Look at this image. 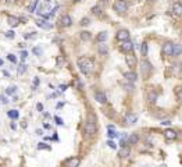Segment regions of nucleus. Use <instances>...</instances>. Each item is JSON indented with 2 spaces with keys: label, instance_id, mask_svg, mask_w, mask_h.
<instances>
[{
  "label": "nucleus",
  "instance_id": "nucleus-27",
  "mask_svg": "<svg viewBox=\"0 0 182 167\" xmlns=\"http://www.w3.org/2000/svg\"><path fill=\"white\" fill-rule=\"evenodd\" d=\"M16 91H17V86H8L7 91H6V94H7V95H13V94H16Z\"/></svg>",
  "mask_w": 182,
  "mask_h": 167
},
{
  "label": "nucleus",
  "instance_id": "nucleus-16",
  "mask_svg": "<svg viewBox=\"0 0 182 167\" xmlns=\"http://www.w3.org/2000/svg\"><path fill=\"white\" fill-rule=\"evenodd\" d=\"M97 50H99V53L103 54V56L109 53V48H107V45H106L104 42H103V43H100V45L97 46Z\"/></svg>",
  "mask_w": 182,
  "mask_h": 167
},
{
  "label": "nucleus",
  "instance_id": "nucleus-41",
  "mask_svg": "<svg viewBox=\"0 0 182 167\" xmlns=\"http://www.w3.org/2000/svg\"><path fill=\"white\" fill-rule=\"evenodd\" d=\"M54 120H56V122H57V124H58V125H63V120H61L60 117H56V118H54Z\"/></svg>",
  "mask_w": 182,
  "mask_h": 167
},
{
  "label": "nucleus",
  "instance_id": "nucleus-6",
  "mask_svg": "<svg viewBox=\"0 0 182 167\" xmlns=\"http://www.w3.org/2000/svg\"><path fill=\"white\" fill-rule=\"evenodd\" d=\"M115 38L121 42L128 41V39H129V32H128L127 29H120V31L117 32V35H115Z\"/></svg>",
  "mask_w": 182,
  "mask_h": 167
},
{
  "label": "nucleus",
  "instance_id": "nucleus-14",
  "mask_svg": "<svg viewBox=\"0 0 182 167\" xmlns=\"http://www.w3.org/2000/svg\"><path fill=\"white\" fill-rule=\"evenodd\" d=\"M171 11L177 14V16H182V4L181 3H174L171 7Z\"/></svg>",
  "mask_w": 182,
  "mask_h": 167
},
{
  "label": "nucleus",
  "instance_id": "nucleus-23",
  "mask_svg": "<svg viewBox=\"0 0 182 167\" xmlns=\"http://www.w3.org/2000/svg\"><path fill=\"white\" fill-rule=\"evenodd\" d=\"M90 38H92L90 32H88V31H84V32H81V39H82V41H89Z\"/></svg>",
  "mask_w": 182,
  "mask_h": 167
},
{
  "label": "nucleus",
  "instance_id": "nucleus-1",
  "mask_svg": "<svg viewBox=\"0 0 182 167\" xmlns=\"http://www.w3.org/2000/svg\"><path fill=\"white\" fill-rule=\"evenodd\" d=\"M78 67H79V71H81L82 74L88 75V74H90L93 71V68H95V63H93V60L89 59V57H79V59H78Z\"/></svg>",
  "mask_w": 182,
  "mask_h": 167
},
{
  "label": "nucleus",
  "instance_id": "nucleus-15",
  "mask_svg": "<svg viewBox=\"0 0 182 167\" xmlns=\"http://www.w3.org/2000/svg\"><path fill=\"white\" fill-rule=\"evenodd\" d=\"M124 78H125L127 81H129V82H135L136 81V78H138V75L134 73V71H128V73L124 74Z\"/></svg>",
  "mask_w": 182,
  "mask_h": 167
},
{
  "label": "nucleus",
  "instance_id": "nucleus-28",
  "mask_svg": "<svg viewBox=\"0 0 182 167\" xmlns=\"http://www.w3.org/2000/svg\"><path fill=\"white\" fill-rule=\"evenodd\" d=\"M25 71H27V65H25V64H21L20 67H18V75H22Z\"/></svg>",
  "mask_w": 182,
  "mask_h": 167
},
{
  "label": "nucleus",
  "instance_id": "nucleus-22",
  "mask_svg": "<svg viewBox=\"0 0 182 167\" xmlns=\"http://www.w3.org/2000/svg\"><path fill=\"white\" fill-rule=\"evenodd\" d=\"M106 39H107V32H106V31H103V32H100L97 35V41L100 42V43H103Z\"/></svg>",
  "mask_w": 182,
  "mask_h": 167
},
{
  "label": "nucleus",
  "instance_id": "nucleus-17",
  "mask_svg": "<svg viewBox=\"0 0 182 167\" xmlns=\"http://www.w3.org/2000/svg\"><path fill=\"white\" fill-rule=\"evenodd\" d=\"M181 53H182V46H181V45H177V43H174V46H172V53H171V56H179Z\"/></svg>",
  "mask_w": 182,
  "mask_h": 167
},
{
  "label": "nucleus",
  "instance_id": "nucleus-21",
  "mask_svg": "<svg viewBox=\"0 0 182 167\" xmlns=\"http://www.w3.org/2000/svg\"><path fill=\"white\" fill-rule=\"evenodd\" d=\"M36 24H38V27H41V28H43V29L52 28V25L49 24V22H46V21H36Z\"/></svg>",
  "mask_w": 182,
  "mask_h": 167
},
{
  "label": "nucleus",
  "instance_id": "nucleus-12",
  "mask_svg": "<svg viewBox=\"0 0 182 167\" xmlns=\"http://www.w3.org/2000/svg\"><path fill=\"white\" fill-rule=\"evenodd\" d=\"M71 24H73V20H71V17L70 16H63L60 18V25L61 27H70Z\"/></svg>",
  "mask_w": 182,
  "mask_h": 167
},
{
  "label": "nucleus",
  "instance_id": "nucleus-25",
  "mask_svg": "<svg viewBox=\"0 0 182 167\" xmlns=\"http://www.w3.org/2000/svg\"><path fill=\"white\" fill-rule=\"evenodd\" d=\"M18 116H20V114H18V111H17V110H10V111H8V117L14 118V120H16V118H18Z\"/></svg>",
  "mask_w": 182,
  "mask_h": 167
},
{
  "label": "nucleus",
  "instance_id": "nucleus-19",
  "mask_svg": "<svg viewBox=\"0 0 182 167\" xmlns=\"http://www.w3.org/2000/svg\"><path fill=\"white\" fill-rule=\"evenodd\" d=\"M136 122V116L135 114H127L125 116V124H134Z\"/></svg>",
  "mask_w": 182,
  "mask_h": 167
},
{
  "label": "nucleus",
  "instance_id": "nucleus-11",
  "mask_svg": "<svg viewBox=\"0 0 182 167\" xmlns=\"http://www.w3.org/2000/svg\"><path fill=\"white\" fill-rule=\"evenodd\" d=\"M95 100L99 103H106L107 102V98H106V95L103 94V92H100V91H97L96 94H95Z\"/></svg>",
  "mask_w": 182,
  "mask_h": 167
},
{
  "label": "nucleus",
  "instance_id": "nucleus-18",
  "mask_svg": "<svg viewBox=\"0 0 182 167\" xmlns=\"http://www.w3.org/2000/svg\"><path fill=\"white\" fill-rule=\"evenodd\" d=\"M7 22L10 27H17V25L20 24V18H17V17H8Z\"/></svg>",
  "mask_w": 182,
  "mask_h": 167
},
{
  "label": "nucleus",
  "instance_id": "nucleus-46",
  "mask_svg": "<svg viewBox=\"0 0 182 167\" xmlns=\"http://www.w3.org/2000/svg\"><path fill=\"white\" fill-rule=\"evenodd\" d=\"M0 65H3V60L1 59H0Z\"/></svg>",
  "mask_w": 182,
  "mask_h": 167
},
{
  "label": "nucleus",
  "instance_id": "nucleus-5",
  "mask_svg": "<svg viewBox=\"0 0 182 167\" xmlns=\"http://www.w3.org/2000/svg\"><path fill=\"white\" fill-rule=\"evenodd\" d=\"M121 50L125 52V53H132L134 52V43L128 39V41H124L121 45Z\"/></svg>",
  "mask_w": 182,
  "mask_h": 167
},
{
  "label": "nucleus",
  "instance_id": "nucleus-42",
  "mask_svg": "<svg viewBox=\"0 0 182 167\" xmlns=\"http://www.w3.org/2000/svg\"><path fill=\"white\" fill-rule=\"evenodd\" d=\"M161 124H163V125H170L171 121H170V120H164V121H161Z\"/></svg>",
  "mask_w": 182,
  "mask_h": 167
},
{
  "label": "nucleus",
  "instance_id": "nucleus-38",
  "mask_svg": "<svg viewBox=\"0 0 182 167\" xmlns=\"http://www.w3.org/2000/svg\"><path fill=\"white\" fill-rule=\"evenodd\" d=\"M27 57H28V53H27V52H25V50H24V52H22V53H21V60L24 61L25 59H27Z\"/></svg>",
  "mask_w": 182,
  "mask_h": 167
},
{
  "label": "nucleus",
  "instance_id": "nucleus-47",
  "mask_svg": "<svg viewBox=\"0 0 182 167\" xmlns=\"http://www.w3.org/2000/svg\"><path fill=\"white\" fill-rule=\"evenodd\" d=\"M74 1H81V0H74Z\"/></svg>",
  "mask_w": 182,
  "mask_h": 167
},
{
  "label": "nucleus",
  "instance_id": "nucleus-44",
  "mask_svg": "<svg viewBox=\"0 0 182 167\" xmlns=\"http://www.w3.org/2000/svg\"><path fill=\"white\" fill-rule=\"evenodd\" d=\"M38 110H39V111H42V109H43V106H42V105H41V103H38Z\"/></svg>",
  "mask_w": 182,
  "mask_h": 167
},
{
  "label": "nucleus",
  "instance_id": "nucleus-37",
  "mask_svg": "<svg viewBox=\"0 0 182 167\" xmlns=\"http://www.w3.org/2000/svg\"><path fill=\"white\" fill-rule=\"evenodd\" d=\"M107 145H109V146L111 148V149H115V148H117V145H115V143H114L113 141H109V142H107Z\"/></svg>",
  "mask_w": 182,
  "mask_h": 167
},
{
  "label": "nucleus",
  "instance_id": "nucleus-8",
  "mask_svg": "<svg viewBox=\"0 0 182 167\" xmlns=\"http://www.w3.org/2000/svg\"><path fill=\"white\" fill-rule=\"evenodd\" d=\"M164 137H166V139H168V141H174V139H177L178 134H177V131L168 128V130L164 131Z\"/></svg>",
  "mask_w": 182,
  "mask_h": 167
},
{
  "label": "nucleus",
  "instance_id": "nucleus-9",
  "mask_svg": "<svg viewBox=\"0 0 182 167\" xmlns=\"http://www.w3.org/2000/svg\"><path fill=\"white\" fill-rule=\"evenodd\" d=\"M172 46H174V43H171V42H167V43H164L163 45V54L164 56H171V53H172Z\"/></svg>",
  "mask_w": 182,
  "mask_h": 167
},
{
  "label": "nucleus",
  "instance_id": "nucleus-24",
  "mask_svg": "<svg viewBox=\"0 0 182 167\" xmlns=\"http://www.w3.org/2000/svg\"><path fill=\"white\" fill-rule=\"evenodd\" d=\"M107 135H109V138H115V137H118V134L113 130V127L111 125L109 127V132H107Z\"/></svg>",
  "mask_w": 182,
  "mask_h": 167
},
{
  "label": "nucleus",
  "instance_id": "nucleus-3",
  "mask_svg": "<svg viewBox=\"0 0 182 167\" xmlns=\"http://www.w3.org/2000/svg\"><path fill=\"white\" fill-rule=\"evenodd\" d=\"M114 10L117 13H120V14H122V13H125L128 10V3L125 0H117L114 3Z\"/></svg>",
  "mask_w": 182,
  "mask_h": 167
},
{
  "label": "nucleus",
  "instance_id": "nucleus-4",
  "mask_svg": "<svg viewBox=\"0 0 182 167\" xmlns=\"http://www.w3.org/2000/svg\"><path fill=\"white\" fill-rule=\"evenodd\" d=\"M125 61H127V64H128V67H129V68H135V67H136V64H138L136 57L134 56V53H127Z\"/></svg>",
  "mask_w": 182,
  "mask_h": 167
},
{
  "label": "nucleus",
  "instance_id": "nucleus-40",
  "mask_svg": "<svg viewBox=\"0 0 182 167\" xmlns=\"http://www.w3.org/2000/svg\"><path fill=\"white\" fill-rule=\"evenodd\" d=\"M38 148H39V149H45V148H46V149H50L47 145H45V143H39V146H38Z\"/></svg>",
  "mask_w": 182,
  "mask_h": 167
},
{
  "label": "nucleus",
  "instance_id": "nucleus-2",
  "mask_svg": "<svg viewBox=\"0 0 182 167\" xmlns=\"http://www.w3.org/2000/svg\"><path fill=\"white\" fill-rule=\"evenodd\" d=\"M85 134L88 137H92V135L96 134V120L93 116H89L88 121L85 124Z\"/></svg>",
  "mask_w": 182,
  "mask_h": 167
},
{
  "label": "nucleus",
  "instance_id": "nucleus-31",
  "mask_svg": "<svg viewBox=\"0 0 182 167\" xmlns=\"http://www.w3.org/2000/svg\"><path fill=\"white\" fill-rule=\"evenodd\" d=\"M89 24H90L89 18H82V20H81V25H82V27H86V25H89Z\"/></svg>",
  "mask_w": 182,
  "mask_h": 167
},
{
  "label": "nucleus",
  "instance_id": "nucleus-20",
  "mask_svg": "<svg viewBox=\"0 0 182 167\" xmlns=\"http://www.w3.org/2000/svg\"><path fill=\"white\" fill-rule=\"evenodd\" d=\"M138 141H139V137H138L136 134L129 135V138H128V143H129V145H136Z\"/></svg>",
  "mask_w": 182,
  "mask_h": 167
},
{
  "label": "nucleus",
  "instance_id": "nucleus-36",
  "mask_svg": "<svg viewBox=\"0 0 182 167\" xmlns=\"http://www.w3.org/2000/svg\"><path fill=\"white\" fill-rule=\"evenodd\" d=\"M177 96H178L179 100H182V88H178V89H177Z\"/></svg>",
  "mask_w": 182,
  "mask_h": 167
},
{
  "label": "nucleus",
  "instance_id": "nucleus-45",
  "mask_svg": "<svg viewBox=\"0 0 182 167\" xmlns=\"http://www.w3.org/2000/svg\"><path fill=\"white\" fill-rule=\"evenodd\" d=\"M16 0H6V3H14Z\"/></svg>",
  "mask_w": 182,
  "mask_h": 167
},
{
  "label": "nucleus",
  "instance_id": "nucleus-29",
  "mask_svg": "<svg viewBox=\"0 0 182 167\" xmlns=\"http://www.w3.org/2000/svg\"><path fill=\"white\" fill-rule=\"evenodd\" d=\"M36 6H38V0H33L32 4L29 6V13H33V11H35V8H36Z\"/></svg>",
  "mask_w": 182,
  "mask_h": 167
},
{
  "label": "nucleus",
  "instance_id": "nucleus-32",
  "mask_svg": "<svg viewBox=\"0 0 182 167\" xmlns=\"http://www.w3.org/2000/svg\"><path fill=\"white\" fill-rule=\"evenodd\" d=\"M33 54H36V56H42V49L41 48H33Z\"/></svg>",
  "mask_w": 182,
  "mask_h": 167
},
{
  "label": "nucleus",
  "instance_id": "nucleus-35",
  "mask_svg": "<svg viewBox=\"0 0 182 167\" xmlns=\"http://www.w3.org/2000/svg\"><path fill=\"white\" fill-rule=\"evenodd\" d=\"M92 13H93V14H96V16H99V14H100V7H99V6L93 7L92 8Z\"/></svg>",
  "mask_w": 182,
  "mask_h": 167
},
{
  "label": "nucleus",
  "instance_id": "nucleus-43",
  "mask_svg": "<svg viewBox=\"0 0 182 167\" xmlns=\"http://www.w3.org/2000/svg\"><path fill=\"white\" fill-rule=\"evenodd\" d=\"M125 88H127V91H132V89H134V86H132V85H125Z\"/></svg>",
  "mask_w": 182,
  "mask_h": 167
},
{
  "label": "nucleus",
  "instance_id": "nucleus-33",
  "mask_svg": "<svg viewBox=\"0 0 182 167\" xmlns=\"http://www.w3.org/2000/svg\"><path fill=\"white\" fill-rule=\"evenodd\" d=\"M14 36H16L14 31H8V32H6V38H8V39H13Z\"/></svg>",
  "mask_w": 182,
  "mask_h": 167
},
{
  "label": "nucleus",
  "instance_id": "nucleus-10",
  "mask_svg": "<svg viewBox=\"0 0 182 167\" xmlns=\"http://www.w3.org/2000/svg\"><path fill=\"white\" fill-rule=\"evenodd\" d=\"M141 70H142V73H145V74L150 73V71H152V64H150L147 60H142L141 61Z\"/></svg>",
  "mask_w": 182,
  "mask_h": 167
},
{
  "label": "nucleus",
  "instance_id": "nucleus-7",
  "mask_svg": "<svg viewBox=\"0 0 182 167\" xmlns=\"http://www.w3.org/2000/svg\"><path fill=\"white\" fill-rule=\"evenodd\" d=\"M79 163H81L79 157H70L65 160V167H78Z\"/></svg>",
  "mask_w": 182,
  "mask_h": 167
},
{
  "label": "nucleus",
  "instance_id": "nucleus-30",
  "mask_svg": "<svg viewBox=\"0 0 182 167\" xmlns=\"http://www.w3.org/2000/svg\"><path fill=\"white\" fill-rule=\"evenodd\" d=\"M156 99H157V95H156V92H153V94H149V100H150V102H156Z\"/></svg>",
  "mask_w": 182,
  "mask_h": 167
},
{
  "label": "nucleus",
  "instance_id": "nucleus-34",
  "mask_svg": "<svg viewBox=\"0 0 182 167\" xmlns=\"http://www.w3.org/2000/svg\"><path fill=\"white\" fill-rule=\"evenodd\" d=\"M7 59H8L10 61H13V63H17V57L14 56V54H11V53L7 54Z\"/></svg>",
  "mask_w": 182,
  "mask_h": 167
},
{
  "label": "nucleus",
  "instance_id": "nucleus-26",
  "mask_svg": "<svg viewBox=\"0 0 182 167\" xmlns=\"http://www.w3.org/2000/svg\"><path fill=\"white\" fill-rule=\"evenodd\" d=\"M142 56H147V43L146 42L142 43Z\"/></svg>",
  "mask_w": 182,
  "mask_h": 167
},
{
  "label": "nucleus",
  "instance_id": "nucleus-13",
  "mask_svg": "<svg viewBox=\"0 0 182 167\" xmlns=\"http://www.w3.org/2000/svg\"><path fill=\"white\" fill-rule=\"evenodd\" d=\"M131 153V149L128 146H121V149H120V152H118V156L120 157H122V159H125V157H128Z\"/></svg>",
  "mask_w": 182,
  "mask_h": 167
},
{
  "label": "nucleus",
  "instance_id": "nucleus-39",
  "mask_svg": "<svg viewBox=\"0 0 182 167\" xmlns=\"http://www.w3.org/2000/svg\"><path fill=\"white\" fill-rule=\"evenodd\" d=\"M0 100L3 102V105H7V103H8V100H7V98H6V96H0Z\"/></svg>",
  "mask_w": 182,
  "mask_h": 167
}]
</instances>
